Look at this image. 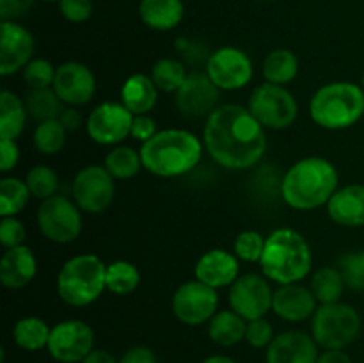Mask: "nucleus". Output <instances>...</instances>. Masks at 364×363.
I'll return each mask as SVG.
<instances>
[{
    "instance_id": "nucleus-24",
    "label": "nucleus",
    "mask_w": 364,
    "mask_h": 363,
    "mask_svg": "<svg viewBox=\"0 0 364 363\" xmlns=\"http://www.w3.org/2000/svg\"><path fill=\"white\" fill-rule=\"evenodd\" d=\"M121 103L130 110L134 116L149 114L159 102V88L153 78L144 73H134L121 85Z\"/></svg>"
},
{
    "instance_id": "nucleus-33",
    "label": "nucleus",
    "mask_w": 364,
    "mask_h": 363,
    "mask_svg": "<svg viewBox=\"0 0 364 363\" xmlns=\"http://www.w3.org/2000/svg\"><path fill=\"white\" fill-rule=\"evenodd\" d=\"M141 283V270L128 260H116L107 265L105 285L107 290L116 295H128Z\"/></svg>"
},
{
    "instance_id": "nucleus-25",
    "label": "nucleus",
    "mask_w": 364,
    "mask_h": 363,
    "mask_svg": "<svg viewBox=\"0 0 364 363\" xmlns=\"http://www.w3.org/2000/svg\"><path fill=\"white\" fill-rule=\"evenodd\" d=\"M139 16L146 27L167 32L181 23L185 16V6L181 0H141Z\"/></svg>"
},
{
    "instance_id": "nucleus-1",
    "label": "nucleus",
    "mask_w": 364,
    "mask_h": 363,
    "mask_svg": "<svg viewBox=\"0 0 364 363\" xmlns=\"http://www.w3.org/2000/svg\"><path fill=\"white\" fill-rule=\"evenodd\" d=\"M265 130L247 107L224 103L206 117L203 144L224 169H251L267 152Z\"/></svg>"
},
{
    "instance_id": "nucleus-8",
    "label": "nucleus",
    "mask_w": 364,
    "mask_h": 363,
    "mask_svg": "<svg viewBox=\"0 0 364 363\" xmlns=\"http://www.w3.org/2000/svg\"><path fill=\"white\" fill-rule=\"evenodd\" d=\"M247 109L269 130H284L299 116V103L290 89L270 82H263L252 89Z\"/></svg>"
},
{
    "instance_id": "nucleus-11",
    "label": "nucleus",
    "mask_w": 364,
    "mask_h": 363,
    "mask_svg": "<svg viewBox=\"0 0 364 363\" xmlns=\"http://www.w3.org/2000/svg\"><path fill=\"white\" fill-rule=\"evenodd\" d=\"M174 317L185 326H201L219 312V294L215 288L199 280L181 283L171 299Z\"/></svg>"
},
{
    "instance_id": "nucleus-14",
    "label": "nucleus",
    "mask_w": 364,
    "mask_h": 363,
    "mask_svg": "<svg viewBox=\"0 0 364 363\" xmlns=\"http://www.w3.org/2000/svg\"><path fill=\"white\" fill-rule=\"evenodd\" d=\"M95 349V331L80 319L55 324L50 333L46 351L59 363H82Z\"/></svg>"
},
{
    "instance_id": "nucleus-52",
    "label": "nucleus",
    "mask_w": 364,
    "mask_h": 363,
    "mask_svg": "<svg viewBox=\"0 0 364 363\" xmlns=\"http://www.w3.org/2000/svg\"><path fill=\"white\" fill-rule=\"evenodd\" d=\"M361 88H363V91H364V73H363V78H361Z\"/></svg>"
},
{
    "instance_id": "nucleus-18",
    "label": "nucleus",
    "mask_w": 364,
    "mask_h": 363,
    "mask_svg": "<svg viewBox=\"0 0 364 363\" xmlns=\"http://www.w3.org/2000/svg\"><path fill=\"white\" fill-rule=\"evenodd\" d=\"M34 36L16 21L0 25V75L11 77L23 70L34 56Z\"/></svg>"
},
{
    "instance_id": "nucleus-29",
    "label": "nucleus",
    "mask_w": 364,
    "mask_h": 363,
    "mask_svg": "<svg viewBox=\"0 0 364 363\" xmlns=\"http://www.w3.org/2000/svg\"><path fill=\"white\" fill-rule=\"evenodd\" d=\"M52 327L39 317H23L13 327V340L20 349L28 352L46 349Z\"/></svg>"
},
{
    "instance_id": "nucleus-51",
    "label": "nucleus",
    "mask_w": 364,
    "mask_h": 363,
    "mask_svg": "<svg viewBox=\"0 0 364 363\" xmlns=\"http://www.w3.org/2000/svg\"><path fill=\"white\" fill-rule=\"evenodd\" d=\"M203 363H237V362L226 354H212L208 356V358L203 359Z\"/></svg>"
},
{
    "instance_id": "nucleus-12",
    "label": "nucleus",
    "mask_w": 364,
    "mask_h": 363,
    "mask_svg": "<svg viewBox=\"0 0 364 363\" xmlns=\"http://www.w3.org/2000/svg\"><path fill=\"white\" fill-rule=\"evenodd\" d=\"M205 73L220 91H238L255 77V66L247 53L237 46H220L210 53Z\"/></svg>"
},
{
    "instance_id": "nucleus-7",
    "label": "nucleus",
    "mask_w": 364,
    "mask_h": 363,
    "mask_svg": "<svg viewBox=\"0 0 364 363\" xmlns=\"http://www.w3.org/2000/svg\"><path fill=\"white\" fill-rule=\"evenodd\" d=\"M361 330V315L347 302L318 305L311 317V337L322 349H347L358 340Z\"/></svg>"
},
{
    "instance_id": "nucleus-53",
    "label": "nucleus",
    "mask_w": 364,
    "mask_h": 363,
    "mask_svg": "<svg viewBox=\"0 0 364 363\" xmlns=\"http://www.w3.org/2000/svg\"><path fill=\"white\" fill-rule=\"evenodd\" d=\"M43 2H59V0H43Z\"/></svg>"
},
{
    "instance_id": "nucleus-15",
    "label": "nucleus",
    "mask_w": 364,
    "mask_h": 363,
    "mask_svg": "<svg viewBox=\"0 0 364 363\" xmlns=\"http://www.w3.org/2000/svg\"><path fill=\"white\" fill-rule=\"evenodd\" d=\"M134 114L121 102H103L89 112L85 130L89 139L102 146H117L130 135Z\"/></svg>"
},
{
    "instance_id": "nucleus-23",
    "label": "nucleus",
    "mask_w": 364,
    "mask_h": 363,
    "mask_svg": "<svg viewBox=\"0 0 364 363\" xmlns=\"http://www.w3.org/2000/svg\"><path fill=\"white\" fill-rule=\"evenodd\" d=\"M326 206L331 219L340 226H364V184L343 185L334 192Z\"/></svg>"
},
{
    "instance_id": "nucleus-26",
    "label": "nucleus",
    "mask_w": 364,
    "mask_h": 363,
    "mask_svg": "<svg viewBox=\"0 0 364 363\" xmlns=\"http://www.w3.org/2000/svg\"><path fill=\"white\" fill-rule=\"evenodd\" d=\"M247 320L233 310H219L208 322V338L220 347H233L245 340Z\"/></svg>"
},
{
    "instance_id": "nucleus-5",
    "label": "nucleus",
    "mask_w": 364,
    "mask_h": 363,
    "mask_svg": "<svg viewBox=\"0 0 364 363\" xmlns=\"http://www.w3.org/2000/svg\"><path fill=\"white\" fill-rule=\"evenodd\" d=\"M309 116L326 130H345L364 116V91L348 80L322 85L309 100Z\"/></svg>"
},
{
    "instance_id": "nucleus-17",
    "label": "nucleus",
    "mask_w": 364,
    "mask_h": 363,
    "mask_svg": "<svg viewBox=\"0 0 364 363\" xmlns=\"http://www.w3.org/2000/svg\"><path fill=\"white\" fill-rule=\"evenodd\" d=\"M220 89L210 80L206 73H188L176 93V109L188 120L208 117L219 107Z\"/></svg>"
},
{
    "instance_id": "nucleus-3",
    "label": "nucleus",
    "mask_w": 364,
    "mask_h": 363,
    "mask_svg": "<svg viewBox=\"0 0 364 363\" xmlns=\"http://www.w3.org/2000/svg\"><path fill=\"white\" fill-rule=\"evenodd\" d=\"M142 167L159 178H178L191 173L203 159L205 144L183 128L159 130L141 144Z\"/></svg>"
},
{
    "instance_id": "nucleus-32",
    "label": "nucleus",
    "mask_w": 364,
    "mask_h": 363,
    "mask_svg": "<svg viewBox=\"0 0 364 363\" xmlns=\"http://www.w3.org/2000/svg\"><path fill=\"white\" fill-rule=\"evenodd\" d=\"M103 166L112 174L114 180H130L142 169L141 152L132 146L117 144L107 153Z\"/></svg>"
},
{
    "instance_id": "nucleus-4",
    "label": "nucleus",
    "mask_w": 364,
    "mask_h": 363,
    "mask_svg": "<svg viewBox=\"0 0 364 363\" xmlns=\"http://www.w3.org/2000/svg\"><path fill=\"white\" fill-rule=\"evenodd\" d=\"M259 267L263 276L277 285L301 283L313 269L311 246L294 228H277L267 237Z\"/></svg>"
},
{
    "instance_id": "nucleus-38",
    "label": "nucleus",
    "mask_w": 364,
    "mask_h": 363,
    "mask_svg": "<svg viewBox=\"0 0 364 363\" xmlns=\"http://www.w3.org/2000/svg\"><path fill=\"white\" fill-rule=\"evenodd\" d=\"M267 237H263L256 230H244L237 235L233 242V253L242 260V262L255 263L262 260L263 251H265Z\"/></svg>"
},
{
    "instance_id": "nucleus-20",
    "label": "nucleus",
    "mask_w": 364,
    "mask_h": 363,
    "mask_svg": "<svg viewBox=\"0 0 364 363\" xmlns=\"http://www.w3.org/2000/svg\"><path fill=\"white\" fill-rule=\"evenodd\" d=\"M194 274L196 280L210 285L215 290L231 287L240 276V258L235 253L226 251V249H208L196 262Z\"/></svg>"
},
{
    "instance_id": "nucleus-21",
    "label": "nucleus",
    "mask_w": 364,
    "mask_h": 363,
    "mask_svg": "<svg viewBox=\"0 0 364 363\" xmlns=\"http://www.w3.org/2000/svg\"><path fill=\"white\" fill-rule=\"evenodd\" d=\"M316 308L318 301L315 294L302 283L279 285V288L274 290L272 312L287 322H304L315 315Z\"/></svg>"
},
{
    "instance_id": "nucleus-44",
    "label": "nucleus",
    "mask_w": 364,
    "mask_h": 363,
    "mask_svg": "<svg viewBox=\"0 0 364 363\" xmlns=\"http://www.w3.org/2000/svg\"><path fill=\"white\" fill-rule=\"evenodd\" d=\"M156 132H159V128H156V121L153 120L149 114H139V116H134L130 137H134L135 141H141V142L149 141Z\"/></svg>"
},
{
    "instance_id": "nucleus-54",
    "label": "nucleus",
    "mask_w": 364,
    "mask_h": 363,
    "mask_svg": "<svg viewBox=\"0 0 364 363\" xmlns=\"http://www.w3.org/2000/svg\"><path fill=\"white\" fill-rule=\"evenodd\" d=\"M262 2H272V0H262Z\"/></svg>"
},
{
    "instance_id": "nucleus-6",
    "label": "nucleus",
    "mask_w": 364,
    "mask_h": 363,
    "mask_svg": "<svg viewBox=\"0 0 364 363\" xmlns=\"http://www.w3.org/2000/svg\"><path fill=\"white\" fill-rule=\"evenodd\" d=\"M105 273L103 260L92 253L71 256L57 274V294L73 308L92 305L107 288Z\"/></svg>"
},
{
    "instance_id": "nucleus-42",
    "label": "nucleus",
    "mask_w": 364,
    "mask_h": 363,
    "mask_svg": "<svg viewBox=\"0 0 364 363\" xmlns=\"http://www.w3.org/2000/svg\"><path fill=\"white\" fill-rule=\"evenodd\" d=\"M274 327L269 320L263 319L249 320L247 330H245V342L255 349H267L270 342L274 340Z\"/></svg>"
},
{
    "instance_id": "nucleus-39",
    "label": "nucleus",
    "mask_w": 364,
    "mask_h": 363,
    "mask_svg": "<svg viewBox=\"0 0 364 363\" xmlns=\"http://www.w3.org/2000/svg\"><path fill=\"white\" fill-rule=\"evenodd\" d=\"M55 71L57 68L48 59L38 57V59H32L21 70V77H23V82L31 89L52 88L53 80H55Z\"/></svg>"
},
{
    "instance_id": "nucleus-19",
    "label": "nucleus",
    "mask_w": 364,
    "mask_h": 363,
    "mask_svg": "<svg viewBox=\"0 0 364 363\" xmlns=\"http://www.w3.org/2000/svg\"><path fill=\"white\" fill-rule=\"evenodd\" d=\"M318 344L311 335L288 330L276 335L265 351L267 363H316Z\"/></svg>"
},
{
    "instance_id": "nucleus-36",
    "label": "nucleus",
    "mask_w": 364,
    "mask_h": 363,
    "mask_svg": "<svg viewBox=\"0 0 364 363\" xmlns=\"http://www.w3.org/2000/svg\"><path fill=\"white\" fill-rule=\"evenodd\" d=\"M68 130L59 120H48L38 123L32 134V144L41 155H55L66 144Z\"/></svg>"
},
{
    "instance_id": "nucleus-22",
    "label": "nucleus",
    "mask_w": 364,
    "mask_h": 363,
    "mask_svg": "<svg viewBox=\"0 0 364 363\" xmlns=\"http://www.w3.org/2000/svg\"><path fill=\"white\" fill-rule=\"evenodd\" d=\"M38 274V260L28 246L6 249L0 258V283L18 290L31 283Z\"/></svg>"
},
{
    "instance_id": "nucleus-48",
    "label": "nucleus",
    "mask_w": 364,
    "mask_h": 363,
    "mask_svg": "<svg viewBox=\"0 0 364 363\" xmlns=\"http://www.w3.org/2000/svg\"><path fill=\"white\" fill-rule=\"evenodd\" d=\"M59 121L64 125V128H66L68 132H75L82 127V123H84V116H82V112L78 110V107H66V109L60 112Z\"/></svg>"
},
{
    "instance_id": "nucleus-41",
    "label": "nucleus",
    "mask_w": 364,
    "mask_h": 363,
    "mask_svg": "<svg viewBox=\"0 0 364 363\" xmlns=\"http://www.w3.org/2000/svg\"><path fill=\"white\" fill-rule=\"evenodd\" d=\"M25 238H27V230L16 216L2 217V221H0V244L4 249L25 246Z\"/></svg>"
},
{
    "instance_id": "nucleus-47",
    "label": "nucleus",
    "mask_w": 364,
    "mask_h": 363,
    "mask_svg": "<svg viewBox=\"0 0 364 363\" xmlns=\"http://www.w3.org/2000/svg\"><path fill=\"white\" fill-rule=\"evenodd\" d=\"M119 363H159L156 354L146 345H135L124 351V354L119 358Z\"/></svg>"
},
{
    "instance_id": "nucleus-50",
    "label": "nucleus",
    "mask_w": 364,
    "mask_h": 363,
    "mask_svg": "<svg viewBox=\"0 0 364 363\" xmlns=\"http://www.w3.org/2000/svg\"><path fill=\"white\" fill-rule=\"evenodd\" d=\"M82 363H119V359L114 358L109 351H103V349H92L87 354V358Z\"/></svg>"
},
{
    "instance_id": "nucleus-27",
    "label": "nucleus",
    "mask_w": 364,
    "mask_h": 363,
    "mask_svg": "<svg viewBox=\"0 0 364 363\" xmlns=\"http://www.w3.org/2000/svg\"><path fill=\"white\" fill-rule=\"evenodd\" d=\"M27 117L28 112L23 98L9 89H4L0 93V139L16 141L23 134Z\"/></svg>"
},
{
    "instance_id": "nucleus-31",
    "label": "nucleus",
    "mask_w": 364,
    "mask_h": 363,
    "mask_svg": "<svg viewBox=\"0 0 364 363\" xmlns=\"http://www.w3.org/2000/svg\"><path fill=\"white\" fill-rule=\"evenodd\" d=\"M27 112L32 120L38 123L48 120H59L60 112L64 110L63 100L57 96L53 88H39L31 89L23 98Z\"/></svg>"
},
{
    "instance_id": "nucleus-40",
    "label": "nucleus",
    "mask_w": 364,
    "mask_h": 363,
    "mask_svg": "<svg viewBox=\"0 0 364 363\" xmlns=\"http://www.w3.org/2000/svg\"><path fill=\"white\" fill-rule=\"evenodd\" d=\"M338 269L341 270L347 287L354 290H364V249L345 253L338 260Z\"/></svg>"
},
{
    "instance_id": "nucleus-28",
    "label": "nucleus",
    "mask_w": 364,
    "mask_h": 363,
    "mask_svg": "<svg viewBox=\"0 0 364 363\" xmlns=\"http://www.w3.org/2000/svg\"><path fill=\"white\" fill-rule=\"evenodd\" d=\"M299 57L290 48H276L267 53L262 64V73L265 82L277 85H288L299 75Z\"/></svg>"
},
{
    "instance_id": "nucleus-35",
    "label": "nucleus",
    "mask_w": 364,
    "mask_h": 363,
    "mask_svg": "<svg viewBox=\"0 0 364 363\" xmlns=\"http://www.w3.org/2000/svg\"><path fill=\"white\" fill-rule=\"evenodd\" d=\"M149 77L153 78L159 91L174 93L176 95L178 89L187 80L188 73L181 60L174 59V57H162V59H159L153 64Z\"/></svg>"
},
{
    "instance_id": "nucleus-45",
    "label": "nucleus",
    "mask_w": 364,
    "mask_h": 363,
    "mask_svg": "<svg viewBox=\"0 0 364 363\" xmlns=\"http://www.w3.org/2000/svg\"><path fill=\"white\" fill-rule=\"evenodd\" d=\"M34 6V0H0V16L2 21H16L23 18Z\"/></svg>"
},
{
    "instance_id": "nucleus-13",
    "label": "nucleus",
    "mask_w": 364,
    "mask_h": 363,
    "mask_svg": "<svg viewBox=\"0 0 364 363\" xmlns=\"http://www.w3.org/2000/svg\"><path fill=\"white\" fill-rule=\"evenodd\" d=\"M230 308L245 320L263 319L272 310L274 288L269 278L256 273H245L237 278L228 294Z\"/></svg>"
},
{
    "instance_id": "nucleus-43",
    "label": "nucleus",
    "mask_w": 364,
    "mask_h": 363,
    "mask_svg": "<svg viewBox=\"0 0 364 363\" xmlns=\"http://www.w3.org/2000/svg\"><path fill=\"white\" fill-rule=\"evenodd\" d=\"M60 14L71 23H84L92 14L91 0H59Z\"/></svg>"
},
{
    "instance_id": "nucleus-9",
    "label": "nucleus",
    "mask_w": 364,
    "mask_h": 363,
    "mask_svg": "<svg viewBox=\"0 0 364 363\" xmlns=\"http://www.w3.org/2000/svg\"><path fill=\"white\" fill-rule=\"evenodd\" d=\"M82 210L68 196L55 194L43 199L36 221L43 237L55 244H70L82 233Z\"/></svg>"
},
{
    "instance_id": "nucleus-10",
    "label": "nucleus",
    "mask_w": 364,
    "mask_h": 363,
    "mask_svg": "<svg viewBox=\"0 0 364 363\" xmlns=\"http://www.w3.org/2000/svg\"><path fill=\"white\" fill-rule=\"evenodd\" d=\"M116 194L114 177L105 166L89 164L82 167L71 184V196L84 214H102L112 205Z\"/></svg>"
},
{
    "instance_id": "nucleus-30",
    "label": "nucleus",
    "mask_w": 364,
    "mask_h": 363,
    "mask_svg": "<svg viewBox=\"0 0 364 363\" xmlns=\"http://www.w3.org/2000/svg\"><path fill=\"white\" fill-rule=\"evenodd\" d=\"M345 287L347 283L338 267H320L311 274V281H309V288L320 305L340 301Z\"/></svg>"
},
{
    "instance_id": "nucleus-34",
    "label": "nucleus",
    "mask_w": 364,
    "mask_h": 363,
    "mask_svg": "<svg viewBox=\"0 0 364 363\" xmlns=\"http://www.w3.org/2000/svg\"><path fill=\"white\" fill-rule=\"evenodd\" d=\"M27 182L16 177H4L0 180V216H18L31 199Z\"/></svg>"
},
{
    "instance_id": "nucleus-37",
    "label": "nucleus",
    "mask_w": 364,
    "mask_h": 363,
    "mask_svg": "<svg viewBox=\"0 0 364 363\" xmlns=\"http://www.w3.org/2000/svg\"><path fill=\"white\" fill-rule=\"evenodd\" d=\"M27 187L31 194L38 199H48L57 194L59 189V174L46 164H36L34 167L27 171Z\"/></svg>"
},
{
    "instance_id": "nucleus-49",
    "label": "nucleus",
    "mask_w": 364,
    "mask_h": 363,
    "mask_svg": "<svg viewBox=\"0 0 364 363\" xmlns=\"http://www.w3.org/2000/svg\"><path fill=\"white\" fill-rule=\"evenodd\" d=\"M316 363H354L350 356L345 352V349H323L320 352Z\"/></svg>"
},
{
    "instance_id": "nucleus-46",
    "label": "nucleus",
    "mask_w": 364,
    "mask_h": 363,
    "mask_svg": "<svg viewBox=\"0 0 364 363\" xmlns=\"http://www.w3.org/2000/svg\"><path fill=\"white\" fill-rule=\"evenodd\" d=\"M20 160V148L13 139H0V171L9 173Z\"/></svg>"
},
{
    "instance_id": "nucleus-16",
    "label": "nucleus",
    "mask_w": 364,
    "mask_h": 363,
    "mask_svg": "<svg viewBox=\"0 0 364 363\" xmlns=\"http://www.w3.org/2000/svg\"><path fill=\"white\" fill-rule=\"evenodd\" d=\"M53 91L57 93L64 105H87L96 95V77L91 68L78 60H66L59 64L53 80Z\"/></svg>"
},
{
    "instance_id": "nucleus-2",
    "label": "nucleus",
    "mask_w": 364,
    "mask_h": 363,
    "mask_svg": "<svg viewBox=\"0 0 364 363\" xmlns=\"http://www.w3.org/2000/svg\"><path fill=\"white\" fill-rule=\"evenodd\" d=\"M336 166L323 157H304L288 167L279 184L281 198L290 209L309 212L327 205L338 191Z\"/></svg>"
}]
</instances>
